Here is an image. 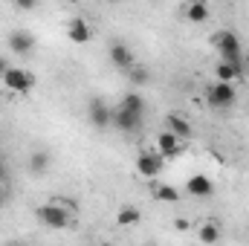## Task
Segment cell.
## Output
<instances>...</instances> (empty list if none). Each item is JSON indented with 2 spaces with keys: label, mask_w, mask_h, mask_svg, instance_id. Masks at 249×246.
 Wrapping results in <instances>:
<instances>
[{
  "label": "cell",
  "mask_w": 249,
  "mask_h": 246,
  "mask_svg": "<svg viewBox=\"0 0 249 246\" xmlns=\"http://www.w3.org/2000/svg\"><path fill=\"white\" fill-rule=\"evenodd\" d=\"M212 47L220 53V58L229 64H235L241 70V38L232 32V29H217L212 35Z\"/></svg>",
  "instance_id": "6da1fadb"
},
{
  "label": "cell",
  "mask_w": 249,
  "mask_h": 246,
  "mask_svg": "<svg viewBox=\"0 0 249 246\" xmlns=\"http://www.w3.org/2000/svg\"><path fill=\"white\" fill-rule=\"evenodd\" d=\"M35 217H38L41 226H47V229H67V226H70V209L61 206L58 200H50V203L38 206Z\"/></svg>",
  "instance_id": "7a4b0ae2"
},
{
  "label": "cell",
  "mask_w": 249,
  "mask_h": 246,
  "mask_svg": "<svg viewBox=\"0 0 249 246\" xmlns=\"http://www.w3.org/2000/svg\"><path fill=\"white\" fill-rule=\"evenodd\" d=\"M235 96L238 93H235L232 81H214V84L206 87V105L214 107V110H229L235 105Z\"/></svg>",
  "instance_id": "3957f363"
},
{
  "label": "cell",
  "mask_w": 249,
  "mask_h": 246,
  "mask_svg": "<svg viewBox=\"0 0 249 246\" xmlns=\"http://www.w3.org/2000/svg\"><path fill=\"white\" fill-rule=\"evenodd\" d=\"M3 84L12 90V93H29L35 87V72L23 70V67H9L3 72Z\"/></svg>",
  "instance_id": "277c9868"
},
{
  "label": "cell",
  "mask_w": 249,
  "mask_h": 246,
  "mask_svg": "<svg viewBox=\"0 0 249 246\" xmlns=\"http://www.w3.org/2000/svg\"><path fill=\"white\" fill-rule=\"evenodd\" d=\"M87 119H90V124L96 130H107L113 124V110L107 107L105 99H90L87 102Z\"/></svg>",
  "instance_id": "5b68a950"
},
{
  "label": "cell",
  "mask_w": 249,
  "mask_h": 246,
  "mask_svg": "<svg viewBox=\"0 0 249 246\" xmlns=\"http://www.w3.org/2000/svg\"><path fill=\"white\" fill-rule=\"evenodd\" d=\"M142 124H145V113H133V110H124V107L113 110V127L122 130V133H139Z\"/></svg>",
  "instance_id": "8992f818"
},
{
  "label": "cell",
  "mask_w": 249,
  "mask_h": 246,
  "mask_svg": "<svg viewBox=\"0 0 249 246\" xmlns=\"http://www.w3.org/2000/svg\"><path fill=\"white\" fill-rule=\"evenodd\" d=\"M162 162H165V157L157 151V154H148V151H142L139 157H136V171H139V177H157L160 171H162Z\"/></svg>",
  "instance_id": "52a82bcc"
},
{
  "label": "cell",
  "mask_w": 249,
  "mask_h": 246,
  "mask_svg": "<svg viewBox=\"0 0 249 246\" xmlns=\"http://www.w3.org/2000/svg\"><path fill=\"white\" fill-rule=\"evenodd\" d=\"M35 47H38L35 35L26 32V29H15V32L9 35V50H12L15 55H29V53H35Z\"/></svg>",
  "instance_id": "ba28073f"
},
{
  "label": "cell",
  "mask_w": 249,
  "mask_h": 246,
  "mask_svg": "<svg viewBox=\"0 0 249 246\" xmlns=\"http://www.w3.org/2000/svg\"><path fill=\"white\" fill-rule=\"evenodd\" d=\"M157 151H160L165 159H174V157L183 154V139H180L177 133H171V130H162V133L157 136Z\"/></svg>",
  "instance_id": "9c48e42d"
},
{
  "label": "cell",
  "mask_w": 249,
  "mask_h": 246,
  "mask_svg": "<svg viewBox=\"0 0 249 246\" xmlns=\"http://www.w3.org/2000/svg\"><path fill=\"white\" fill-rule=\"evenodd\" d=\"M110 64L116 67V70H130L133 64H136V55H133V50L127 47V44H122V41H116L113 47H110Z\"/></svg>",
  "instance_id": "30bf717a"
},
{
  "label": "cell",
  "mask_w": 249,
  "mask_h": 246,
  "mask_svg": "<svg viewBox=\"0 0 249 246\" xmlns=\"http://www.w3.org/2000/svg\"><path fill=\"white\" fill-rule=\"evenodd\" d=\"M67 38H70L72 44H87V41L93 38V32H90L87 20H81V18H72V20L67 23Z\"/></svg>",
  "instance_id": "8fae6325"
},
{
  "label": "cell",
  "mask_w": 249,
  "mask_h": 246,
  "mask_svg": "<svg viewBox=\"0 0 249 246\" xmlns=\"http://www.w3.org/2000/svg\"><path fill=\"white\" fill-rule=\"evenodd\" d=\"M186 188H188L191 197H212V194H214V183H212L206 174H194V177L188 180Z\"/></svg>",
  "instance_id": "7c38bea8"
},
{
  "label": "cell",
  "mask_w": 249,
  "mask_h": 246,
  "mask_svg": "<svg viewBox=\"0 0 249 246\" xmlns=\"http://www.w3.org/2000/svg\"><path fill=\"white\" fill-rule=\"evenodd\" d=\"M165 124H168V130L171 133H177L180 139H188L194 130H191V122H188L186 116H180V113H171L168 119H165Z\"/></svg>",
  "instance_id": "4fadbf2b"
},
{
  "label": "cell",
  "mask_w": 249,
  "mask_h": 246,
  "mask_svg": "<svg viewBox=\"0 0 249 246\" xmlns=\"http://www.w3.org/2000/svg\"><path fill=\"white\" fill-rule=\"evenodd\" d=\"M186 18L191 20V23H206V20H209V6H206L203 0H194V3H188Z\"/></svg>",
  "instance_id": "5bb4252c"
},
{
  "label": "cell",
  "mask_w": 249,
  "mask_h": 246,
  "mask_svg": "<svg viewBox=\"0 0 249 246\" xmlns=\"http://www.w3.org/2000/svg\"><path fill=\"white\" fill-rule=\"evenodd\" d=\"M127 72V81L130 84H136V87H142V84H148L151 81V70L148 67H142V64H133L130 70H124Z\"/></svg>",
  "instance_id": "9a60e30c"
},
{
  "label": "cell",
  "mask_w": 249,
  "mask_h": 246,
  "mask_svg": "<svg viewBox=\"0 0 249 246\" xmlns=\"http://www.w3.org/2000/svg\"><path fill=\"white\" fill-rule=\"evenodd\" d=\"M47 168H50V154H47V151H35V154L29 157V171H32L35 177H41Z\"/></svg>",
  "instance_id": "2e32d148"
},
{
  "label": "cell",
  "mask_w": 249,
  "mask_h": 246,
  "mask_svg": "<svg viewBox=\"0 0 249 246\" xmlns=\"http://www.w3.org/2000/svg\"><path fill=\"white\" fill-rule=\"evenodd\" d=\"M197 238H200V244H217V241H220V226H217L214 220H209V223L200 226Z\"/></svg>",
  "instance_id": "e0dca14e"
},
{
  "label": "cell",
  "mask_w": 249,
  "mask_h": 246,
  "mask_svg": "<svg viewBox=\"0 0 249 246\" xmlns=\"http://www.w3.org/2000/svg\"><path fill=\"white\" fill-rule=\"evenodd\" d=\"M214 75H217V81H235V78L241 75V70H238L235 64H229V61H217Z\"/></svg>",
  "instance_id": "ac0fdd59"
},
{
  "label": "cell",
  "mask_w": 249,
  "mask_h": 246,
  "mask_svg": "<svg viewBox=\"0 0 249 246\" xmlns=\"http://www.w3.org/2000/svg\"><path fill=\"white\" fill-rule=\"evenodd\" d=\"M119 107H124V110H133V113H145V99H142L139 93H124L122 102H119Z\"/></svg>",
  "instance_id": "d6986e66"
},
{
  "label": "cell",
  "mask_w": 249,
  "mask_h": 246,
  "mask_svg": "<svg viewBox=\"0 0 249 246\" xmlns=\"http://www.w3.org/2000/svg\"><path fill=\"white\" fill-rule=\"evenodd\" d=\"M142 220V211L139 209H133V206H124L122 211H119V217H116V223L119 226H136Z\"/></svg>",
  "instance_id": "ffe728a7"
},
{
  "label": "cell",
  "mask_w": 249,
  "mask_h": 246,
  "mask_svg": "<svg viewBox=\"0 0 249 246\" xmlns=\"http://www.w3.org/2000/svg\"><path fill=\"white\" fill-rule=\"evenodd\" d=\"M154 197H157L160 203H180V191H177L174 185H160V188L154 191Z\"/></svg>",
  "instance_id": "44dd1931"
},
{
  "label": "cell",
  "mask_w": 249,
  "mask_h": 246,
  "mask_svg": "<svg viewBox=\"0 0 249 246\" xmlns=\"http://www.w3.org/2000/svg\"><path fill=\"white\" fill-rule=\"evenodd\" d=\"M38 3H41V0H15V6H18V9H23V12L38 9Z\"/></svg>",
  "instance_id": "7402d4cb"
},
{
  "label": "cell",
  "mask_w": 249,
  "mask_h": 246,
  "mask_svg": "<svg viewBox=\"0 0 249 246\" xmlns=\"http://www.w3.org/2000/svg\"><path fill=\"white\" fill-rule=\"evenodd\" d=\"M174 226H177V232H186V229H188V220H186V217H177V220H174Z\"/></svg>",
  "instance_id": "603a6c76"
},
{
  "label": "cell",
  "mask_w": 249,
  "mask_h": 246,
  "mask_svg": "<svg viewBox=\"0 0 249 246\" xmlns=\"http://www.w3.org/2000/svg\"><path fill=\"white\" fill-rule=\"evenodd\" d=\"M9 67H12V64H9V61H6V58H3V55H0V78H3V72H6Z\"/></svg>",
  "instance_id": "cb8c5ba5"
},
{
  "label": "cell",
  "mask_w": 249,
  "mask_h": 246,
  "mask_svg": "<svg viewBox=\"0 0 249 246\" xmlns=\"http://www.w3.org/2000/svg\"><path fill=\"white\" fill-rule=\"evenodd\" d=\"M6 203V191H3V185H0V206Z\"/></svg>",
  "instance_id": "d4e9b609"
},
{
  "label": "cell",
  "mask_w": 249,
  "mask_h": 246,
  "mask_svg": "<svg viewBox=\"0 0 249 246\" xmlns=\"http://www.w3.org/2000/svg\"><path fill=\"white\" fill-rule=\"evenodd\" d=\"M0 185H3V171H0Z\"/></svg>",
  "instance_id": "484cf974"
},
{
  "label": "cell",
  "mask_w": 249,
  "mask_h": 246,
  "mask_svg": "<svg viewBox=\"0 0 249 246\" xmlns=\"http://www.w3.org/2000/svg\"><path fill=\"white\" fill-rule=\"evenodd\" d=\"M107 3H119V0H107Z\"/></svg>",
  "instance_id": "4316f807"
}]
</instances>
